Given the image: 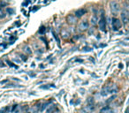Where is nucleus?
Masks as SVG:
<instances>
[{"label": "nucleus", "instance_id": "1", "mask_svg": "<svg viewBox=\"0 0 129 113\" xmlns=\"http://www.w3.org/2000/svg\"><path fill=\"white\" fill-rule=\"evenodd\" d=\"M118 92V87L116 85H108L107 87H103L101 91V95L102 96H106L110 94H114Z\"/></svg>", "mask_w": 129, "mask_h": 113}, {"label": "nucleus", "instance_id": "2", "mask_svg": "<svg viewBox=\"0 0 129 113\" xmlns=\"http://www.w3.org/2000/svg\"><path fill=\"white\" fill-rule=\"evenodd\" d=\"M110 11L112 12L113 15H117L119 12V10H120V6H119V4H118L117 1L115 0H112L110 2Z\"/></svg>", "mask_w": 129, "mask_h": 113}, {"label": "nucleus", "instance_id": "3", "mask_svg": "<svg viewBox=\"0 0 129 113\" xmlns=\"http://www.w3.org/2000/svg\"><path fill=\"white\" fill-rule=\"evenodd\" d=\"M98 26L99 29L102 32H105L106 31V19H105V15H104V12L102 11L101 18L98 20Z\"/></svg>", "mask_w": 129, "mask_h": 113}, {"label": "nucleus", "instance_id": "4", "mask_svg": "<svg viewBox=\"0 0 129 113\" xmlns=\"http://www.w3.org/2000/svg\"><path fill=\"white\" fill-rule=\"evenodd\" d=\"M111 24H112V27H113V30L114 31H118L121 28L122 26V22L120 19H118V18L116 17H113L112 19H111Z\"/></svg>", "mask_w": 129, "mask_h": 113}, {"label": "nucleus", "instance_id": "5", "mask_svg": "<svg viewBox=\"0 0 129 113\" xmlns=\"http://www.w3.org/2000/svg\"><path fill=\"white\" fill-rule=\"evenodd\" d=\"M120 17H121V22H123V24H128L129 23V11L126 10H123L120 12Z\"/></svg>", "mask_w": 129, "mask_h": 113}, {"label": "nucleus", "instance_id": "6", "mask_svg": "<svg viewBox=\"0 0 129 113\" xmlns=\"http://www.w3.org/2000/svg\"><path fill=\"white\" fill-rule=\"evenodd\" d=\"M88 26H89V23L87 21V19H84V20H81L79 25H78V29L80 32H84L87 29H88Z\"/></svg>", "mask_w": 129, "mask_h": 113}, {"label": "nucleus", "instance_id": "7", "mask_svg": "<svg viewBox=\"0 0 129 113\" xmlns=\"http://www.w3.org/2000/svg\"><path fill=\"white\" fill-rule=\"evenodd\" d=\"M95 108L94 103H87V105L85 106L82 109V113H92L95 110Z\"/></svg>", "mask_w": 129, "mask_h": 113}, {"label": "nucleus", "instance_id": "8", "mask_svg": "<svg viewBox=\"0 0 129 113\" xmlns=\"http://www.w3.org/2000/svg\"><path fill=\"white\" fill-rule=\"evenodd\" d=\"M87 12V9H85V8H80V9H78V10L75 11L74 15H75L76 18H81V17H83Z\"/></svg>", "mask_w": 129, "mask_h": 113}, {"label": "nucleus", "instance_id": "9", "mask_svg": "<svg viewBox=\"0 0 129 113\" xmlns=\"http://www.w3.org/2000/svg\"><path fill=\"white\" fill-rule=\"evenodd\" d=\"M66 21L70 25H73L77 21V18L75 17L74 14H68V15L66 16Z\"/></svg>", "mask_w": 129, "mask_h": 113}, {"label": "nucleus", "instance_id": "10", "mask_svg": "<svg viewBox=\"0 0 129 113\" xmlns=\"http://www.w3.org/2000/svg\"><path fill=\"white\" fill-rule=\"evenodd\" d=\"M100 113H114V110L110 108V106H105V107L101 109Z\"/></svg>", "mask_w": 129, "mask_h": 113}, {"label": "nucleus", "instance_id": "11", "mask_svg": "<svg viewBox=\"0 0 129 113\" xmlns=\"http://www.w3.org/2000/svg\"><path fill=\"white\" fill-rule=\"evenodd\" d=\"M91 23L93 24V25H96V24L98 23V18H97L96 14H94V15L92 16V18H91Z\"/></svg>", "mask_w": 129, "mask_h": 113}, {"label": "nucleus", "instance_id": "12", "mask_svg": "<svg viewBox=\"0 0 129 113\" xmlns=\"http://www.w3.org/2000/svg\"><path fill=\"white\" fill-rule=\"evenodd\" d=\"M51 32H52V34H53L54 38L56 39V41H57V42L58 43V45H60V40H59V37L57 36V34L55 32L54 30H51Z\"/></svg>", "mask_w": 129, "mask_h": 113}, {"label": "nucleus", "instance_id": "13", "mask_svg": "<svg viewBox=\"0 0 129 113\" xmlns=\"http://www.w3.org/2000/svg\"><path fill=\"white\" fill-rule=\"evenodd\" d=\"M61 35H62V37L64 38V39H67V38H69V33L68 32H66L65 30H63L62 32H61Z\"/></svg>", "mask_w": 129, "mask_h": 113}, {"label": "nucleus", "instance_id": "14", "mask_svg": "<svg viewBox=\"0 0 129 113\" xmlns=\"http://www.w3.org/2000/svg\"><path fill=\"white\" fill-rule=\"evenodd\" d=\"M45 31H46L45 26H41V27H40V28H39V30H38V33H39L40 34H43L44 33H45Z\"/></svg>", "mask_w": 129, "mask_h": 113}, {"label": "nucleus", "instance_id": "15", "mask_svg": "<svg viewBox=\"0 0 129 113\" xmlns=\"http://www.w3.org/2000/svg\"><path fill=\"white\" fill-rule=\"evenodd\" d=\"M6 11H7L10 15H11V14H13V13H14V10H13L12 8H10V7L6 8Z\"/></svg>", "mask_w": 129, "mask_h": 113}, {"label": "nucleus", "instance_id": "16", "mask_svg": "<svg viewBox=\"0 0 129 113\" xmlns=\"http://www.w3.org/2000/svg\"><path fill=\"white\" fill-rule=\"evenodd\" d=\"M25 51L27 53H28V54H31V53H32V51L30 50V48H29V47H26V48H25Z\"/></svg>", "mask_w": 129, "mask_h": 113}, {"label": "nucleus", "instance_id": "17", "mask_svg": "<svg viewBox=\"0 0 129 113\" xmlns=\"http://www.w3.org/2000/svg\"><path fill=\"white\" fill-rule=\"evenodd\" d=\"M6 62H7V64H9V65H10V66H15V65H14V64H12V63H11V62H10V61H9V60H7V61H6Z\"/></svg>", "mask_w": 129, "mask_h": 113}, {"label": "nucleus", "instance_id": "18", "mask_svg": "<svg viewBox=\"0 0 129 113\" xmlns=\"http://www.w3.org/2000/svg\"><path fill=\"white\" fill-rule=\"evenodd\" d=\"M126 40H129V37H127V38H126Z\"/></svg>", "mask_w": 129, "mask_h": 113}, {"label": "nucleus", "instance_id": "19", "mask_svg": "<svg viewBox=\"0 0 129 113\" xmlns=\"http://www.w3.org/2000/svg\"><path fill=\"white\" fill-rule=\"evenodd\" d=\"M0 4H1V0H0Z\"/></svg>", "mask_w": 129, "mask_h": 113}]
</instances>
